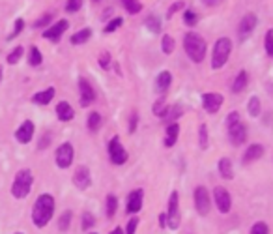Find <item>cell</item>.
<instances>
[{
	"mask_svg": "<svg viewBox=\"0 0 273 234\" xmlns=\"http://www.w3.org/2000/svg\"><path fill=\"white\" fill-rule=\"evenodd\" d=\"M55 208H56V201L51 193H41L37 195L36 203L32 206V225L36 228H43L51 223V219L55 217Z\"/></svg>",
	"mask_w": 273,
	"mask_h": 234,
	"instance_id": "6da1fadb",
	"label": "cell"
},
{
	"mask_svg": "<svg viewBox=\"0 0 273 234\" xmlns=\"http://www.w3.org/2000/svg\"><path fill=\"white\" fill-rule=\"evenodd\" d=\"M184 49H186V55L191 58V62L202 64V60L206 58V53H208V45H206V40L200 34L186 32V36H184Z\"/></svg>",
	"mask_w": 273,
	"mask_h": 234,
	"instance_id": "7a4b0ae2",
	"label": "cell"
},
{
	"mask_svg": "<svg viewBox=\"0 0 273 234\" xmlns=\"http://www.w3.org/2000/svg\"><path fill=\"white\" fill-rule=\"evenodd\" d=\"M32 184H34V174H32L30 169H21L17 174H15V178H13V184H12V197L13 199H26L30 195L32 191Z\"/></svg>",
	"mask_w": 273,
	"mask_h": 234,
	"instance_id": "3957f363",
	"label": "cell"
},
{
	"mask_svg": "<svg viewBox=\"0 0 273 234\" xmlns=\"http://www.w3.org/2000/svg\"><path fill=\"white\" fill-rule=\"evenodd\" d=\"M230 53H232V40L226 36L219 37L211 51V69H223L230 58Z\"/></svg>",
	"mask_w": 273,
	"mask_h": 234,
	"instance_id": "277c9868",
	"label": "cell"
},
{
	"mask_svg": "<svg viewBox=\"0 0 273 234\" xmlns=\"http://www.w3.org/2000/svg\"><path fill=\"white\" fill-rule=\"evenodd\" d=\"M165 216H167V228L176 230V228L180 227L181 214H180V195H178V191H172V193H170Z\"/></svg>",
	"mask_w": 273,
	"mask_h": 234,
	"instance_id": "5b68a950",
	"label": "cell"
},
{
	"mask_svg": "<svg viewBox=\"0 0 273 234\" xmlns=\"http://www.w3.org/2000/svg\"><path fill=\"white\" fill-rule=\"evenodd\" d=\"M107 154H109V160H111L112 165H125L127 160H129V154L124 148L122 141H120L118 135H114L107 144Z\"/></svg>",
	"mask_w": 273,
	"mask_h": 234,
	"instance_id": "8992f818",
	"label": "cell"
},
{
	"mask_svg": "<svg viewBox=\"0 0 273 234\" xmlns=\"http://www.w3.org/2000/svg\"><path fill=\"white\" fill-rule=\"evenodd\" d=\"M193 203H195V210L200 217H206L210 214L211 210V197L208 189L204 185H197L195 187V193H193Z\"/></svg>",
	"mask_w": 273,
	"mask_h": 234,
	"instance_id": "52a82bcc",
	"label": "cell"
},
{
	"mask_svg": "<svg viewBox=\"0 0 273 234\" xmlns=\"http://www.w3.org/2000/svg\"><path fill=\"white\" fill-rule=\"evenodd\" d=\"M75 160V148L71 142H62L55 152V163L58 169H69Z\"/></svg>",
	"mask_w": 273,
	"mask_h": 234,
	"instance_id": "ba28073f",
	"label": "cell"
},
{
	"mask_svg": "<svg viewBox=\"0 0 273 234\" xmlns=\"http://www.w3.org/2000/svg\"><path fill=\"white\" fill-rule=\"evenodd\" d=\"M211 199H213L215 208H217L221 214H229L230 210H232V197H230L229 189L223 187V185H215V187H213Z\"/></svg>",
	"mask_w": 273,
	"mask_h": 234,
	"instance_id": "9c48e42d",
	"label": "cell"
},
{
	"mask_svg": "<svg viewBox=\"0 0 273 234\" xmlns=\"http://www.w3.org/2000/svg\"><path fill=\"white\" fill-rule=\"evenodd\" d=\"M223 103H224L223 94H219V92L202 94V109H204L208 114H215V112H219V109L223 107Z\"/></svg>",
	"mask_w": 273,
	"mask_h": 234,
	"instance_id": "30bf717a",
	"label": "cell"
},
{
	"mask_svg": "<svg viewBox=\"0 0 273 234\" xmlns=\"http://www.w3.org/2000/svg\"><path fill=\"white\" fill-rule=\"evenodd\" d=\"M96 101V90L92 88L90 81L81 77L79 79V103L81 107H90Z\"/></svg>",
	"mask_w": 273,
	"mask_h": 234,
	"instance_id": "8fae6325",
	"label": "cell"
},
{
	"mask_svg": "<svg viewBox=\"0 0 273 234\" xmlns=\"http://www.w3.org/2000/svg\"><path fill=\"white\" fill-rule=\"evenodd\" d=\"M143 204H144V189H133L127 195V201H125V212L131 214V216H135V214H139L143 210Z\"/></svg>",
	"mask_w": 273,
	"mask_h": 234,
	"instance_id": "7c38bea8",
	"label": "cell"
},
{
	"mask_svg": "<svg viewBox=\"0 0 273 234\" xmlns=\"http://www.w3.org/2000/svg\"><path fill=\"white\" fill-rule=\"evenodd\" d=\"M73 185L77 189H88L92 185V174H90V169L86 165H79L75 169L73 173Z\"/></svg>",
	"mask_w": 273,
	"mask_h": 234,
	"instance_id": "4fadbf2b",
	"label": "cell"
},
{
	"mask_svg": "<svg viewBox=\"0 0 273 234\" xmlns=\"http://www.w3.org/2000/svg\"><path fill=\"white\" fill-rule=\"evenodd\" d=\"M256 25H258V17L256 13H245L240 21V26H238V34H240V40H247L251 36V32L255 30Z\"/></svg>",
	"mask_w": 273,
	"mask_h": 234,
	"instance_id": "5bb4252c",
	"label": "cell"
},
{
	"mask_svg": "<svg viewBox=\"0 0 273 234\" xmlns=\"http://www.w3.org/2000/svg\"><path fill=\"white\" fill-rule=\"evenodd\" d=\"M247 135H249L247 126L243 122H238L229 128V141L232 142L234 146H242L243 142L247 141Z\"/></svg>",
	"mask_w": 273,
	"mask_h": 234,
	"instance_id": "9a60e30c",
	"label": "cell"
},
{
	"mask_svg": "<svg viewBox=\"0 0 273 234\" xmlns=\"http://www.w3.org/2000/svg\"><path fill=\"white\" fill-rule=\"evenodd\" d=\"M69 23L66 21V19H60L58 23H55V25H51L47 30L43 32V37L45 40H49V42H53V44H58L60 42V37L64 36V32L68 30Z\"/></svg>",
	"mask_w": 273,
	"mask_h": 234,
	"instance_id": "2e32d148",
	"label": "cell"
},
{
	"mask_svg": "<svg viewBox=\"0 0 273 234\" xmlns=\"http://www.w3.org/2000/svg\"><path fill=\"white\" fill-rule=\"evenodd\" d=\"M34 131H36V126L32 120H25V122L21 124L15 131V139H17L21 144H28L32 141V137H34Z\"/></svg>",
	"mask_w": 273,
	"mask_h": 234,
	"instance_id": "e0dca14e",
	"label": "cell"
},
{
	"mask_svg": "<svg viewBox=\"0 0 273 234\" xmlns=\"http://www.w3.org/2000/svg\"><path fill=\"white\" fill-rule=\"evenodd\" d=\"M264 152H266V148L262 146V144H258V142L249 144V146L245 148V154H243V158H242L243 165H249V163H255V161H258L262 155H264Z\"/></svg>",
	"mask_w": 273,
	"mask_h": 234,
	"instance_id": "ac0fdd59",
	"label": "cell"
},
{
	"mask_svg": "<svg viewBox=\"0 0 273 234\" xmlns=\"http://www.w3.org/2000/svg\"><path fill=\"white\" fill-rule=\"evenodd\" d=\"M170 85H172V75H170V71L163 69L161 73L155 77V92L161 94V96H165V94L168 92Z\"/></svg>",
	"mask_w": 273,
	"mask_h": 234,
	"instance_id": "d6986e66",
	"label": "cell"
},
{
	"mask_svg": "<svg viewBox=\"0 0 273 234\" xmlns=\"http://www.w3.org/2000/svg\"><path fill=\"white\" fill-rule=\"evenodd\" d=\"M178 135H180V126L178 122L167 124V130H165V141L163 144L167 148H172L176 142H178Z\"/></svg>",
	"mask_w": 273,
	"mask_h": 234,
	"instance_id": "ffe728a7",
	"label": "cell"
},
{
	"mask_svg": "<svg viewBox=\"0 0 273 234\" xmlns=\"http://www.w3.org/2000/svg\"><path fill=\"white\" fill-rule=\"evenodd\" d=\"M56 118L60 120V122H69V120H73L75 118V111L73 107L68 103V101H60V103L56 105Z\"/></svg>",
	"mask_w": 273,
	"mask_h": 234,
	"instance_id": "44dd1931",
	"label": "cell"
},
{
	"mask_svg": "<svg viewBox=\"0 0 273 234\" xmlns=\"http://www.w3.org/2000/svg\"><path fill=\"white\" fill-rule=\"evenodd\" d=\"M217 171L219 174H221V178L224 180L234 178V165H232V160H230V158H221L217 163Z\"/></svg>",
	"mask_w": 273,
	"mask_h": 234,
	"instance_id": "7402d4cb",
	"label": "cell"
},
{
	"mask_svg": "<svg viewBox=\"0 0 273 234\" xmlns=\"http://www.w3.org/2000/svg\"><path fill=\"white\" fill-rule=\"evenodd\" d=\"M247 85H249V73L245 71V69H242V71L236 75V79L232 81V87H230V90H232L234 94H240V92H243V90L247 88Z\"/></svg>",
	"mask_w": 273,
	"mask_h": 234,
	"instance_id": "603a6c76",
	"label": "cell"
},
{
	"mask_svg": "<svg viewBox=\"0 0 273 234\" xmlns=\"http://www.w3.org/2000/svg\"><path fill=\"white\" fill-rule=\"evenodd\" d=\"M56 90L53 87L51 88H45V90H41V92H37L32 96V101L36 105H49L51 101H53V98H55Z\"/></svg>",
	"mask_w": 273,
	"mask_h": 234,
	"instance_id": "cb8c5ba5",
	"label": "cell"
},
{
	"mask_svg": "<svg viewBox=\"0 0 273 234\" xmlns=\"http://www.w3.org/2000/svg\"><path fill=\"white\" fill-rule=\"evenodd\" d=\"M144 26L148 28V32L150 34H159L161 32V28H163V21H161V17L159 15H148L146 17V21H144Z\"/></svg>",
	"mask_w": 273,
	"mask_h": 234,
	"instance_id": "d4e9b609",
	"label": "cell"
},
{
	"mask_svg": "<svg viewBox=\"0 0 273 234\" xmlns=\"http://www.w3.org/2000/svg\"><path fill=\"white\" fill-rule=\"evenodd\" d=\"M184 114V107L181 105H168V109H167V112H165V116L161 118V120H165L167 124H172V122H176L178 118Z\"/></svg>",
	"mask_w": 273,
	"mask_h": 234,
	"instance_id": "484cf974",
	"label": "cell"
},
{
	"mask_svg": "<svg viewBox=\"0 0 273 234\" xmlns=\"http://www.w3.org/2000/svg\"><path fill=\"white\" fill-rule=\"evenodd\" d=\"M116 210H118V197L109 193L105 197V216L109 219H112V217L116 216Z\"/></svg>",
	"mask_w": 273,
	"mask_h": 234,
	"instance_id": "4316f807",
	"label": "cell"
},
{
	"mask_svg": "<svg viewBox=\"0 0 273 234\" xmlns=\"http://www.w3.org/2000/svg\"><path fill=\"white\" fill-rule=\"evenodd\" d=\"M71 221H73V212L71 210H64L60 217H58V230L60 232H66L71 227Z\"/></svg>",
	"mask_w": 273,
	"mask_h": 234,
	"instance_id": "83f0119b",
	"label": "cell"
},
{
	"mask_svg": "<svg viewBox=\"0 0 273 234\" xmlns=\"http://www.w3.org/2000/svg\"><path fill=\"white\" fill-rule=\"evenodd\" d=\"M247 112H249V116H253V118L262 114V103L258 96H251V99L247 101Z\"/></svg>",
	"mask_w": 273,
	"mask_h": 234,
	"instance_id": "f1b7e54d",
	"label": "cell"
},
{
	"mask_svg": "<svg viewBox=\"0 0 273 234\" xmlns=\"http://www.w3.org/2000/svg\"><path fill=\"white\" fill-rule=\"evenodd\" d=\"M101 124H103V118H101V114L98 111H92L90 114H88L86 118V126L88 130L92 131V133H96V131H100Z\"/></svg>",
	"mask_w": 273,
	"mask_h": 234,
	"instance_id": "f546056e",
	"label": "cell"
},
{
	"mask_svg": "<svg viewBox=\"0 0 273 234\" xmlns=\"http://www.w3.org/2000/svg\"><path fill=\"white\" fill-rule=\"evenodd\" d=\"M90 37H92V28H82V30L75 32L73 36L69 37V42L73 45H82V44H86Z\"/></svg>",
	"mask_w": 273,
	"mask_h": 234,
	"instance_id": "4dcf8cb0",
	"label": "cell"
},
{
	"mask_svg": "<svg viewBox=\"0 0 273 234\" xmlns=\"http://www.w3.org/2000/svg\"><path fill=\"white\" fill-rule=\"evenodd\" d=\"M120 2H122V8L129 15H136V13H141V10H143L141 0H120Z\"/></svg>",
	"mask_w": 273,
	"mask_h": 234,
	"instance_id": "1f68e13d",
	"label": "cell"
},
{
	"mask_svg": "<svg viewBox=\"0 0 273 234\" xmlns=\"http://www.w3.org/2000/svg\"><path fill=\"white\" fill-rule=\"evenodd\" d=\"M96 227V216H94L92 212H82L81 214V228L82 230H86L90 232V228Z\"/></svg>",
	"mask_w": 273,
	"mask_h": 234,
	"instance_id": "d6a6232c",
	"label": "cell"
},
{
	"mask_svg": "<svg viewBox=\"0 0 273 234\" xmlns=\"http://www.w3.org/2000/svg\"><path fill=\"white\" fill-rule=\"evenodd\" d=\"M210 144V135H208V126L206 124H200L199 126V146L200 150H206Z\"/></svg>",
	"mask_w": 273,
	"mask_h": 234,
	"instance_id": "836d02e7",
	"label": "cell"
},
{
	"mask_svg": "<svg viewBox=\"0 0 273 234\" xmlns=\"http://www.w3.org/2000/svg\"><path fill=\"white\" fill-rule=\"evenodd\" d=\"M43 62V56H41V53H39V49H37L36 45L34 47H30V51H28V64H30L32 68H36V66H39Z\"/></svg>",
	"mask_w": 273,
	"mask_h": 234,
	"instance_id": "e575fe53",
	"label": "cell"
},
{
	"mask_svg": "<svg viewBox=\"0 0 273 234\" xmlns=\"http://www.w3.org/2000/svg\"><path fill=\"white\" fill-rule=\"evenodd\" d=\"M167 109H168V105H167V101H165V98H159L157 101H155L154 105H152V112H154L155 116H159V118H163L165 116V112H167Z\"/></svg>",
	"mask_w": 273,
	"mask_h": 234,
	"instance_id": "d590c367",
	"label": "cell"
},
{
	"mask_svg": "<svg viewBox=\"0 0 273 234\" xmlns=\"http://www.w3.org/2000/svg\"><path fill=\"white\" fill-rule=\"evenodd\" d=\"M174 47H176V42H174V37L170 34H165L161 40V51L165 55H172L174 53Z\"/></svg>",
	"mask_w": 273,
	"mask_h": 234,
	"instance_id": "8d00e7d4",
	"label": "cell"
},
{
	"mask_svg": "<svg viewBox=\"0 0 273 234\" xmlns=\"http://www.w3.org/2000/svg\"><path fill=\"white\" fill-rule=\"evenodd\" d=\"M122 25H124V19H122V17H114L112 21H109V23L103 26V32H105V34H111V32L118 30Z\"/></svg>",
	"mask_w": 273,
	"mask_h": 234,
	"instance_id": "74e56055",
	"label": "cell"
},
{
	"mask_svg": "<svg viewBox=\"0 0 273 234\" xmlns=\"http://www.w3.org/2000/svg\"><path fill=\"white\" fill-rule=\"evenodd\" d=\"M199 23V15L193 12V10H184V25L195 26Z\"/></svg>",
	"mask_w": 273,
	"mask_h": 234,
	"instance_id": "f35d334b",
	"label": "cell"
},
{
	"mask_svg": "<svg viewBox=\"0 0 273 234\" xmlns=\"http://www.w3.org/2000/svg\"><path fill=\"white\" fill-rule=\"evenodd\" d=\"M111 64H112L111 53H109V51H103V53L100 55V66H101L103 69H105V71H109V69L112 68Z\"/></svg>",
	"mask_w": 273,
	"mask_h": 234,
	"instance_id": "ab89813d",
	"label": "cell"
},
{
	"mask_svg": "<svg viewBox=\"0 0 273 234\" xmlns=\"http://www.w3.org/2000/svg\"><path fill=\"white\" fill-rule=\"evenodd\" d=\"M249 234H269V227H267L264 221H256L255 225L251 227Z\"/></svg>",
	"mask_w": 273,
	"mask_h": 234,
	"instance_id": "60d3db41",
	"label": "cell"
},
{
	"mask_svg": "<svg viewBox=\"0 0 273 234\" xmlns=\"http://www.w3.org/2000/svg\"><path fill=\"white\" fill-rule=\"evenodd\" d=\"M141 225V219L136 216H133V217H129V221L125 223V230L124 232L125 234H135L136 232V227Z\"/></svg>",
	"mask_w": 273,
	"mask_h": 234,
	"instance_id": "b9f144b4",
	"label": "cell"
},
{
	"mask_svg": "<svg viewBox=\"0 0 273 234\" xmlns=\"http://www.w3.org/2000/svg\"><path fill=\"white\" fill-rule=\"evenodd\" d=\"M264 49H266L267 56L273 58V30L266 32V37H264Z\"/></svg>",
	"mask_w": 273,
	"mask_h": 234,
	"instance_id": "7bdbcfd3",
	"label": "cell"
},
{
	"mask_svg": "<svg viewBox=\"0 0 273 234\" xmlns=\"http://www.w3.org/2000/svg\"><path fill=\"white\" fill-rule=\"evenodd\" d=\"M23 53H25V49H23V47H15V49L8 55V64H17V62L21 60Z\"/></svg>",
	"mask_w": 273,
	"mask_h": 234,
	"instance_id": "ee69618b",
	"label": "cell"
},
{
	"mask_svg": "<svg viewBox=\"0 0 273 234\" xmlns=\"http://www.w3.org/2000/svg\"><path fill=\"white\" fill-rule=\"evenodd\" d=\"M82 2H84V0H68V2H66V12L77 13L82 8Z\"/></svg>",
	"mask_w": 273,
	"mask_h": 234,
	"instance_id": "f6af8a7d",
	"label": "cell"
},
{
	"mask_svg": "<svg viewBox=\"0 0 273 234\" xmlns=\"http://www.w3.org/2000/svg\"><path fill=\"white\" fill-rule=\"evenodd\" d=\"M53 21V13H45V15H41V17L37 19L36 23H34V26L36 28H41V26H47Z\"/></svg>",
	"mask_w": 273,
	"mask_h": 234,
	"instance_id": "bcb514c9",
	"label": "cell"
},
{
	"mask_svg": "<svg viewBox=\"0 0 273 234\" xmlns=\"http://www.w3.org/2000/svg\"><path fill=\"white\" fill-rule=\"evenodd\" d=\"M23 28H25V21H23V19H17V21H15V28H13L12 36H8V40H13V37H17L19 34L23 32Z\"/></svg>",
	"mask_w": 273,
	"mask_h": 234,
	"instance_id": "7dc6e473",
	"label": "cell"
},
{
	"mask_svg": "<svg viewBox=\"0 0 273 234\" xmlns=\"http://www.w3.org/2000/svg\"><path fill=\"white\" fill-rule=\"evenodd\" d=\"M224 122H226V128H230V126H234V124H238V122H242V118H240V112L232 111L229 116H226V120H224Z\"/></svg>",
	"mask_w": 273,
	"mask_h": 234,
	"instance_id": "c3c4849f",
	"label": "cell"
},
{
	"mask_svg": "<svg viewBox=\"0 0 273 234\" xmlns=\"http://www.w3.org/2000/svg\"><path fill=\"white\" fill-rule=\"evenodd\" d=\"M180 10H186V2H174L172 6L168 8V12H167V17L170 19L176 12H180Z\"/></svg>",
	"mask_w": 273,
	"mask_h": 234,
	"instance_id": "681fc988",
	"label": "cell"
},
{
	"mask_svg": "<svg viewBox=\"0 0 273 234\" xmlns=\"http://www.w3.org/2000/svg\"><path fill=\"white\" fill-rule=\"evenodd\" d=\"M136 126H139V112L133 111L129 114V133H135L136 131Z\"/></svg>",
	"mask_w": 273,
	"mask_h": 234,
	"instance_id": "f907efd6",
	"label": "cell"
},
{
	"mask_svg": "<svg viewBox=\"0 0 273 234\" xmlns=\"http://www.w3.org/2000/svg\"><path fill=\"white\" fill-rule=\"evenodd\" d=\"M51 141H53V135H51V133H45V135L39 139V142H37V148H39V150H45V148L51 144Z\"/></svg>",
	"mask_w": 273,
	"mask_h": 234,
	"instance_id": "816d5d0a",
	"label": "cell"
},
{
	"mask_svg": "<svg viewBox=\"0 0 273 234\" xmlns=\"http://www.w3.org/2000/svg\"><path fill=\"white\" fill-rule=\"evenodd\" d=\"M223 0H202V4L204 6H210V8H213V6H219Z\"/></svg>",
	"mask_w": 273,
	"mask_h": 234,
	"instance_id": "f5cc1de1",
	"label": "cell"
},
{
	"mask_svg": "<svg viewBox=\"0 0 273 234\" xmlns=\"http://www.w3.org/2000/svg\"><path fill=\"white\" fill-rule=\"evenodd\" d=\"M159 227L167 228V216H165V212H163V214H159Z\"/></svg>",
	"mask_w": 273,
	"mask_h": 234,
	"instance_id": "db71d44e",
	"label": "cell"
},
{
	"mask_svg": "<svg viewBox=\"0 0 273 234\" xmlns=\"http://www.w3.org/2000/svg\"><path fill=\"white\" fill-rule=\"evenodd\" d=\"M109 234H125V232H124V228L122 227H114Z\"/></svg>",
	"mask_w": 273,
	"mask_h": 234,
	"instance_id": "11a10c76",
	"label": "cell"
},
{
	"mask_svg": "<svg viewBox=\"0 0 273 234\" xmlns=\"http://www.w3.org/2000/svg\"><path fill=\"white\" fill-rule=\"evenodd\" d=\"M2 73H4V68L0 66V81H2Z\"/></svg>",
	"mask_w": 273,
	"mask_h": 234,
	"instance_id": "9f6ffc18",
	"label": "cell"
},
{
	"mask_svg": "<svg viewBox=\"0 0 273 234\" xmlns=\"http://www.w3.org/2000/svg\"><path fill=\"white\" fill-rule=\"evenodd\" d=\"M88 234H98V232H94V230H90V232H88Z\"/></svg>",
	"mask_w": 273,
	"mask_h": 234,
	"instance_id": "6f0895ef",
	"label": "cell"
},
{
	"mask_svg": "<svg viewBox=\"0 0 273 234\" xmlns=\"http://www.w3.org/2000/svg\"><path fill=\"white\" fill-rule=\"evenodd\" d=\"M13 234H25V232H13Z\"/></svg>",
	"mask_w": 273,
	"mask_h": 234,
	"instance_id": "680465c9",
	"label": "cell"
},
{
	"mask_svg": "<svg viewBox=\"0 0 273 234\" xmlns=\"http://www.w3.org/2000/svg\"><path fill=\"white\" fill-rule=\"evenodd\" d=\"M92 2H100V0H92Z\"/></svg>",
	"mask_w": 273,
	"mask_h": 234,
	"instance_id": "91938a15",
	"label": "cell"
}]
</instances>
